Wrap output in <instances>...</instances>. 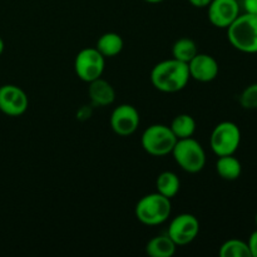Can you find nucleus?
<instances>
[{
    "label": "nucleus",
    "instance_id": "obj_1",
    "mask_svg": "<svg viewBox=\"0 0 257 257\" xmlns=\"http://www.w3.org/2000/svg\"><path fill=\"white\" fill-rule=\"evenodd\" d=\"M190 78L187 63L175 58L157 63L151 72L153 87L163 93L180 92L187 85Z\"/></svg>",
    "mask_w": 257,
    "mask_h": 257
},
{
    "label": "nucleus",
    "instance_id": "obj_2",
    "mask_svg": "<svg viewBox=\"0 0 257 257\" xmlns=\"http://www.w3.org/2000/svg\"><path fill=\"white\" fill-rule=\"evenodd\" d=\"M227 39L235 49L247 54L257 53V15L240 14L227 28Z\"/></svg>",
    "mask_w": 257,
    "mask_h": 257
},
{
    "label": "nucleus",
    "instance_id": "obj_3",
    "mask_svg": "<svg viewBox=\"0 0 257 257\" xmlns=\"http://www.w3.org/2000/svg\"><path fill=\"white\" fill-rule=\"evenodd\" d=\"M172 211L170 198L155 192L146 195L137 202L135 213L141 223L147 226H158L168 220Z\"/></svg>",
    "mask_w": 257,
    "mask_h": 257
},
{
    "label": "nucleus",
    "instance_id": "obj_4",
    "mask_svg": "<svg viewBox=\"0 0 257 257\" xmlns=\"http://www.w3.org/2000/svg\"><path fill=\"white\" fill-rule=\"evenodd\" d=\"M176 163L188 173H198L206 165V152L201 143L195 138L177 140L172 150Z\"/></svg>",
    "mask_w": 257,
    "mask_h": 257
},
{
    "label": "nucleus",
    "instance_id": "obj_5",
    "mask_svg": "<svg viewBox=\"0 0 257 257\" xmlns=\"http://www.w3.org/2000/svg\"><path fill=\"white\" fill-rule=\"evenodd\" d=\"M177 138L171 128L165 124H152L146 128L141 137L142 147L148 155L163 157L172 152Z\"/></svg>",
    "mask_w": 257,
    "mask_h": 257
},
{
    "label": "nucleus",
    "instance_id": "obj_6",
    "mask_svg": "<svg viewBox=\"0 0 257 257\" xmlns=\"http://www.w3.org/2000/svg\"><path fill=\"white\" fill-rule=\"evenodd\" d=\"M241 143V131L236 123L225 120L213 128L210 146L217 157L235 155Z\"/></svg>",
    "mask_w": 257,
    "mask_h": 257
},
{
    "label": "nucleus",
    "instance_id": "obj_7",
    "mask_svg": "<svg viewBox=\"0 0 257 257\" xmlns=\"http://www.w3.org/2000/svg\"><path fill=\"white\" fill-rule=\"evenodd\" d=\"M105 67V58L97 48H84L77 54L74 60V70L83 82L90 83L102 77Z\"/></svg>",
    "mask_w": 257,
    "mask_h": 257
},
{
    "label": "nucleus",
    "instance_id": "obj_8",
    "mask_svg": "<svg viewBox=\"0 0 257 257\" xmlns=\"http://www.w3.org/2000/svg\"><path fill=\"white\" fill-rule=\"evenodd\" d=\"M200 232V222L191 213L176 216L168 226L167 235L177 246H185L192 242Z\"/></svg>",
    "mask_w": 257,
    "mask_h": 257
},
{
    "label": "nucleus",
    "instance_id": "obj_9",
    "mask_svg": "<svg viewBox=\"0 0 257 257\" xmlns=\"http://www.w3.org/2000/svg\"><path fill=\"white\" fill-rule=\"evenodd\" d=\"M29 107V98L20 87L5 84L0 87V110L9 117L24 114Z\"/></svg>",
    "mask_w": 257,
    "mask_h": 257
},
{
    "label": "nucleus",
    "instance_id": "obj_10",
    "mask_svg": "<svg viewBox=\"0 0 257 257\" xmlns=\"http://www.w3.org/2000/svg\"><path fill=\"white\" fill-rule=\"evenodd\" d=\"M140 113L131 104H119L110 114V127L122 137L133 135L140 127Z\"/></svg>",
    "mask_w": 257,
    "mask_h": 257
},
{
    "label": "nucleus",
    "instance_id": "obj_11",
    "mask_svg": "<svg viewBox=\"0 0 257 257\" xmlns=\"http://www.w3.org/2000/svg\"><path fill=\"white\" fill-rule=\"evenodd\" d=\"M208 20L220 29H227L240 15L237 0H211L208 4Z\"/></svg>",
    "mask_w": 257,
    "mask_h": 257
},
{
    "label": "nucleus",
    "instance_id": "obj_12",
    "mask_svg": "<svg viewBox=\"0 0 257 257\" xmlns=\"http://www.w3.org/2000/svg\"><path fill=\"white\" fill-rule=\"evenodd\" d=\"M190 77L197 82H212L218 75V63L212 55L205 53H197L188 63Z\"/></svg>",
    "mask_w": 257,
    "mask_h": 257
},
{
    "label": "nucleus",
    "instance_id": "obj_13",
    "mask_svg": "<svg viewBox=\"0 0 257 257\" xmlns=\"http://www.w3.org/2000/svg\"><path fill=\"white\" fill-rule=\"evenodd\" d=\"M88 94H89L93 104L98 105V107H105V105L112 104L115 99L114 88L102 78H98L89 83Z\"/></svg>",
    "mask_w": 257,
    "mask_h": 257
},
{
    "label": "nucleus",
    "instance_id": "obj_14",
    "mask_svg": "<svg viewBox=\"0 0 257 257\" xmlns=\"http://www.w3.org/2000/svg\"><path fill=\"white\" fill-rule=\"evenodd\" d=\"M177 245L168 235L155 236L146 245V252L151 257H172Z\"/></svg>",
    "mask_w": 257,
    "mask_h": 257
},
{
    "label": "nucleus",
    "instance_id": "obj_15",
    "mask_svg": "<svg viewBox=\"0 0 257 257\" xmlns=\"http://www.w3.org/2000/svg\"><path fill=\"white\" fill-rule=\"evenodd\" d=\"M216 171L222 180L235 181L242 173V166L233 155L221 156L216 162Z\"/></svg>",
    "mask_w": 257,
    "mask_h": 257
},
{
    "label": "nucleus",
    "instance_id": "obj_16",
    "mask_svg": "<svg viewBox=\"0 0 257 257\" xmlns=\"http://www.w3.org/2000/svg\"><path fill=\"white\" fill-rule=\"evenodd\" d=\"M123 45H124V43H123L122 37L117 33L109 32L103 34L98 39L95 48L104 58H112L122 52Z\"/></svg>",
    "mask_w": 257,
    "mask_h": 257
},
{
    "label": "nucleus",
    "instance_id": "obj_17",
    "mask_svg": "<svg viewBox=\"0 0 257 257\" xmlns=\"http://www.w3.org/2000/svg\"><path fill=\"white\" fill-rule=\"evenodd\" d=\"M156 188H157L158 193L171 200L180 192L181 181L175 172L166 171V172H162L157 177Z\"/></svg>",
    "mask_w": 257,
    "mask_h": 257
},
{
    "label": "nucleus",
    "instance_id": "obj_18",
    "mask_svg": "<svg viewBox=\"0 0 257 257\" xmlns=\"http://www.w3.org/2000/svg\"><path fill=\"white\" fill-rule=\"evenodd\" d=\"M170 128L177 140L190 138L196 132V120L193 119L192 115L183 113V114H178L173 118Z\"/></svg>",
    "mask_w": 257,
    "mask_h": 257
},
{
    "label": "nucleus",
    "instance_id": "obj_19",
    "mask_svg": "<svg viewBox=\"0 0 257 257\" xmlns=\"http://www.w3.org/2000/svg\"><path fill=\"white\" fill-rule=\"evenodd\" d=\"M197 53V45L190 38H181L172 47V57L180 62L187 63V64Z\"/></svg>",
    "mask_w": 257,
    "mask_h": 257
},
{
    "label": "nucleus",
    "instance_id": "obj_20",
    "mask_svg": "<svg viewBox=\"0 0 257 257\" xmlns=\"http://www.w3.org/2000/svg\"><path fill=\"white\" fill-rule=\"evenodd\" d=\"M218 253L221 257H251L247 242L238 238H231L223 242Z\"/></svg>",
    "mask_w": 257,
    "mask_h": 257
},
{
    "label": "nucleus",
    "instance_id": "obj_21",
    "mask_svg": "<svg viewBox=\"0 0 257 257\" xmlns=\"http://www.w3.org/2000/svg\"><path fill=\"white\" fill-rule=\"evenodd\" d=\"M241 107L245 109H257V83L247 85L238 98Z\"/></svg>",
    "mask_w": 257,
    "mask_h": 257
},
{
    "label": "nucleus",
    "instance_id": "obj_22",
    "mask_svg": "<svg viewBox=\"0 0 257 257\" xmlns=\"http://www.w3.org/2000/svg\"><path fill=\"white\" fill-rule=\"evenodd\" d=\"M248 248H250L251 257H257V230L253 231L250 235L247 241Z\"/></svg>",
    "mask_w": 257,
    "mask_h": 257
},
{
    "label": "nucleus",
    "instance_id": "obj_23",
    "mask_svg": "<svg viewBox=\"0 0 257 257\" xmlns=\"http://www.w3.org/2000/svg\"><path fill=\"white\" fill-rule=\"evenodd\" d=\"M243 9L245 13L257 15V0H243Z\"/></svg>",
    "mask_w": 257,
    "mask_h": 257
},
{
    "label": "nucleus",
    "instance_id": "obj_24",
    "mask_svg": "<svg viewBox=\"0 0 257 257\" xmlns=\"http://www.w3.org/2000/svg\"><path fill=\"white\" fill-rule=\"evenodd\" d=\"M195 8H207L211 0H188Z\"/></svg>",
    "mask_w": 257,
    "mask_h": 257
},
{
    "label": "nucleus",
    "instance_id": "obj_25",
    "mask_svg": "<svg viewBox=\"0 0 257 257\" xmlns=\"http://www.w3.org/2000/svg\"><path fill=\"white\" fill-rule=\"evenodd\" d=\"M4 47H5L4 40H3V38L0 37V55H2L3 52H4Z\"/></svg>",
    "mask_w": 257,
    "mask_h": 257
},
{
    "label": "nucleus",
    "instance_id": "obj_26",
    "mask_svg": "<svg viewBox=\"0 0 257 257\" xmlns=\"http://www.w3.org/2000/svg\"><path fill=\"white\" fill-rule=\"evenodd\" d=\"M145 2L151 3V4H157V3H162L165 2V0H145Z\"/></svg>",
    "mask_w": 257,
    "mask_h": 257
},
{
    "label": "nucleus",
    "instance_id": "obj_27",
    "mask_svg": "<svg viewBox=\"0 0 257 257\" xmlns=\"http://www.w3.org/2000/svg\"><path fill=\"white\" fill-rule=\"evenodd\" d=\"M255 222H256V226H257V213H256V217H255Z\"/></svg>",
    "mask_w": 257,
    "mask_h": 257
}]
</instances>
